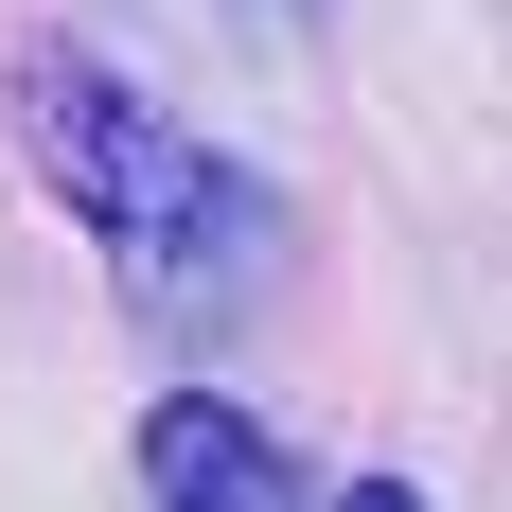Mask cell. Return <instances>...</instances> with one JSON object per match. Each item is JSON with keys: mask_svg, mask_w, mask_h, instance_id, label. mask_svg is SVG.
Instances as JSON below:
<instances>
[{"mask_svg": "<svg viewBox=\"0 0 512 512\" xmlns=\"http://www.w3.org/2000/svg\"><path fill=\"white\" fill-rule=\"evenodd\" d=\"M336 512H442L424 477H336Z\"/></svg>", "mask_w": 512, "mask_h": 512, "instance_id": "3", "label": "cell"}, {"mask_svg": "<svg viewBox=\"0 0 512 512\" xmlns=\"http://www.w3.org/2000/svg\"><path fill=\"white\" fill-rule=\"evenodd\" d=\"M0 106H18L36 177L89 212L106 283H124L142 318H248V301H265L283 195H265L248 159H212L177 106H142L89 36H18V53H0Z\"/></svg>", "mask_w": 512, "mask_h": 512, "instance_id": "1", "label": "cell"}, {"mask_svg": "<svg viewBox=\"0 0 512 512\" xmlns=\"http://www.w3.org/2000/svg\"><path fill=\"white\" fill-rule=\"evenodd\" d=\"M142 495L159 512H301V460H283L265 407H230V389H159L142 407Z\"/></svg>", "mask_w": 512, "mask_h": 512, "instance_id": "2", "label": "cell"}]
</instances>
